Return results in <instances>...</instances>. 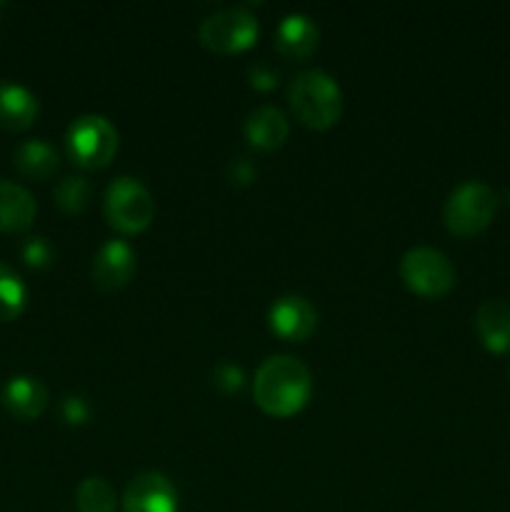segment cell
I'll return each instance as SVG.
<instances>
[{
    "instance_id": "8fae6325",
    "label": "cell",
    "mask_w": 510,
    "mask_h": 512,
    "mask_svg": "<svg viewBox=\"0 0 510 512\" xmlns=\"http://www.w3.org/2000/svg\"><path fill=\"white\" fill-rule=\"evenodd\" d=\"M3 398L5 410L18 420H35L45 413L48 408V388L40 383L33 375H13L8 383L3 385Z\"/></svg>"
},
{
    "instance_id": "7a4b0ae2",
    "label": "cell",
    "mask_w": 510,
    "mask_h": 512,
    "mask_svg": "<svg viewBox=\"0 0 510 512\" xmlns=\"http://www.w3.org/2000/svg\"><path fill=\"white\" fill-rule=\"evenodd\" d=\"M288 103L300 123L313 130H328L343 113V90L325 70H303L290 80Z\"/></svg>"
},
{
    "instance_id": "cb8c5ba5",
    "label": "cell",
    "mask_w": 510,
    "mask_h": 512,
    "mask_svg": "<svg viewBox=\"0 0 510 512\" xmlns=\"http://www.w3.org/2000/svg\"><path fill=\"white\" fill-rule=\"evenodd\" d=\"M248 80L258 90H273L278 85V70L270 68L268 63H255L248 68Z\"/></svg>"
},
{
    "instance_id": "3957f363",
    "label": "cell",
    "mask_w": 510,
    "mask_h": 512,
    "mask_svg": "<svg viewBox=\"0 0 510 512\" xmlns=\"http://www.w3.org/2000/svg\"><path fill=\"white\" fill-rule=\"evenodd\" d=\"M500 198L483 180H463L443 205V223L458 238H473L493 223Z\"/></svg>"
},
{
    "instance_id": "d4e9b609",
    "label": "cell",
    "mask_w": 510,
    "mask_h": 512,
    "mask_svg": "<svg viewBox=\"0 0 510 512\" xmlns=\"http://www.w3.org/2000/svg\"><path fill=\"white\" fill-rule=\"evenodd\" d=\"M255 173H258V170H255V165L250 163L248 158H238L230 165V178H233V183H250V180H255Z\"/></svg>"
},
{
    "instance_id": "603a6c76",
    "label": "cell",
    "mask_w": 510,
    "mask_h": 512,
    "mask_svg": "<svg viewBox=\"0 0 510 512\" xmlns=\"http://www.w3.org/2000/svg\"><path fill=\"white\" fill-rule=\"evenodd\" d=\"M213 383H215V388L220 390V393L233 395V393H238V390L245 385V373L238 368V365L220 363L218 368L213 370Z\"/></svg>"
},
{
    "instance_id": "ba28073f",
    "label": "cell",
    "mask_w": 510,
    "mask_h": 512,
    "mask_svg": "<svg viewBox=\"0 0 510 512\" xmlns=\"http://www.w3.org/2000/svg\"><path fill=\"white\" fill-rule=\"evenodd\" d=\"M123 512H178V490L160 470H143L123 493Z\"/></svg>"
},
{
    "instance_id": "4fadbf2b",
    "label": "cell",
    "mask_w": 510,
    "mask_h": 512,
    "mask_svg": "<svg viewBox=\"0 0 510 512\" xmlns=\"http://www.w3.org/2000/svg\"><path fill=\"white\" fill-rule=\"evenodd\" d=\"M320 30L310 15L290 13L275 28V48L280 55L293 60H305L318 48Z\"/></svg>"
},
{
    "instance_id": "277c9868",
    "label": "cell",
    "mask_w": 510,
    "mask_h": 512,
    "mask_svg": "<svg viewBox=\"0 0 510 512\" xmlns=\"http://www.w3.org/2000/svg\"><path fill=\"white\" fill-rule=\"evenodd\" d=\"M103 213L110 228L123 235H135L153 223L155 200L140 180L120 175L105 188Z\"/></svg>"
},
{
    "instance_id": "30bf717a",
    "label": "cell",
    "mask_w": 510,
    "mask_h": 512,
    "mask_svg": "<svg viewBox=\"0 0 510 512\" xmlns=\"http://www.w3.org/2000/svg\"><path fill=\"white\" fill-rule=\"evenodd\" d=\"M268 325L278 338L300 343L318 328V310L303 295H283L268 310Z\"/></svg>"
},
{
    "instance_id": "5b68a950",
    "label": "cell",
    "mask_w": 510,
    "mask_h": 512,
    "mask_svg": "<svg viewBox=\"0 0 510 512\" xmlns=\"http://www.w3.org/2000/svg\"><path fill=\"white\" fill-rule=\"evenodd\" d=\"M68 153L80 168H105L118 153V130L105 115H80L65 133Z\"/></svg>"
},
{
    "instance_id": "ffe728a7",
    "label": "cell",
    "mask_w": 510,
    "mask_h": 512,
    "mask_svg": "<svg viewBox=\"0 0 510 512\" xmlns=\"http://www.w3.org/2000/svg\"><path fill=\"white\" fill-rule=\"evenodd\" d=\"M55 205L68 215H80L88 208L90 200V183L83 175H65L53 190Z\"/></svg>"
},
{
    "instance_id": "8992f818",
    "label": "cell",
    "mask_w": 510,
    "mask_h": 512,
    "mask_svg": "<svg viewBox=\"0 0 510 512\" xmlns=\"http://www.w3.org/2000/svg\"><path fill=\"white\" fill-rule=\"evenodd\" d=\"M400 278L420 298H443L453 290L455 268L443 250L418 245L400 258Z\"/></svg>"
},
{
    "instance_id": "52a82bcc",
    "label": "cell",
    "mask_w": 510,
    "mask_h": 512,
    "mask_svg": "<svg viewBox=\"0 0 510 512\" xmlns=\"http://www.w3.org/2000/svg\"><path fill=\"white\" fill-rule=\"evenodd\" d=\"M198 38L215 53H240L258 40V18L243 5L215 10L200 20Z\"/></svg>"
},
{
    "instance_id": "2e32d148",
    "label": "cell",
    "mask_w": 510,
    "mask_h": 512,
    "mask_svg": "<svg viewBox=\"0 0 510 512\" xmlns=\"http://www.w3.org/2000/svg\"><path fill=\"white\" fill-rule=\"evenodd\" d=\"M38 98L18 83L0 80V128L28 130L38 118Z\"/></svg>"
},
{
    "instance_id": "ac0fdd59",
    "label": "cell",
    "mask_w": 510,
    "mask_h": 512,
    "mask_svg": "<svg viewBox=\"0 0 510 512\" xmlns=\"http://www.w3.org/2000/svg\"><path fill=\"white\" fill-rule=\"evenodd\" d=\"M25 305H28V288L23 278L10 265L0 263V320L10 323L20 318Z\"/></svg>"
},
{
    "instance_id": "d6986e66",
    "label": "cell",
    "mask_w": 510,
    "mask_h": 512,
    "mask_svg": "<svg viewBox=\"0 0 510 512\" xmlns=\"http://www.w3.org/2000/svg\"><path fill=\"white\" fill-rule=\"evenodd\" d=\"M75 505L80 512H115L118 508V495L115 488L105 478H85L75 490Z\"/></svg>"
},
{
    "instance_id": "6da1fadb",
    "label": "cell",
    "mask_w": 510,
    "mask_h": 512,
    "mask_svg": "<svg viewBox=\"0 0 510 512\" xmlns=\"http://www.w3.org/2000/svg\"><path fill=\"white\" fill-rule=\"evenodd\" d=\"M313 375L295 355H270L253 378L255 405L270 418H293L308 405Z\"/></svg>"
},
{
    "instance_id": "9a60e30c",
    "label": "cell",
    "mask_w": 510,
    "mask_h": 512,
    "mask_svg": "<svg viewBox=\"0 0 510 512\" xmlns=\"http://www.w3.org/2000/svg\"><path fill=\"white\" fill-rule=\"evenodd\" d=\"M290 123L275 105H260L245 118V138L260 150H275L288 140Z\"/></svg>"
},
{
    "instance_id": "7c38bea8",
    "label": "cell",
    "mask_w": 510,
    "mask_h": 512,
    "mask_svg": "<svg viewBox=\"0 0 510 512\" xmlns=\"http://www.w3.org/2000/svg\"><path fill=\"white\" fill-rule=\"evenodd\" d=\"M475 333L485 350L510 353V303L503 298L483 300L475 310Z\"/></svg>"
},
{
    "instance_id": "7402d4cb",
    "label": "cell",
    "mask_w": 510,
    "mask_h": 512,
    "mask_svg": "<svg viewBox=\"0 0 510 512\" xmlns=\"http://www.w3.org/2000/svg\"><path fill=\"white\" fill-rule=\"evenodd\" d=\"M93 415V405L83 395H65L60 400V418L68 425H85Z\"/></svg>"
},
{
    "instance_id": "44dd1931",
    "label": "cell",
    "mask_w": 510,
    "mask_h": 512,
    "mask_svg": "<svg viewBox=\"0 0 510 512\" xmlns=\"http://www.w3.org/2000/svg\"><path fill=\"white\" fill-rule=\"evenodd\" d=\"M20 255H23L25 265L35 270H43L53 263V245L48 243L45 238L35 235V238H28L20 248Z\"/></svg>"
},
{
    "instance_id": "e0dca14e",
    "label": "cell",
    "mask_w": 510,
    "mask_h": 512,
    "mask_svg": "<svg viewBox=\"0 0 510 512\" xmlns=\"http://www.w3.org/2000/svg\"><path fill=\"white\" fill-rule=\"evenodd\" d=\"M13 165L23 178L45 180L58 170L60 155L53 145L35 138V140H28V143H23L18 150H15Z\"/></svg>"
},
{
    "instance_id": "9c48e42d",
    "label": "cell",
    "mask_w": 510,
    "mask_h": 512,
    "mask_svg": "<svg viewBox=\"0 0 510 512\" xmlns=\"http://www.w3.org/2000/svg\"><path fill=\"white\" fill-rule=\"evenodd\" d=\"M135 270H138V260H135V250L130 248L128 240H108L98 248L93 255V265H90V275H93L95 288L103 293H115L123 290L125 285L133 280Z\"/></svg>"
},
{
    "instance_id": "5bb4252c",
    "label": "cell",
    "mask_w": 510,
    "mask_h": 512,
    "mask_svg": "<svg viewBox=\"0 0 510 512\" xmlns=\"http://www.w3.org/2000/svg\"><path fill=\"white\" fill-rule=\"evenodd\" d=\"M38 205L30 190L0 178V233H23L33 225Z\"/></svg>"
},
{
    "instance_id": "484cf974",
    "label": "cell",
    "mask_w": 510,
    "mask_h": 512,
    "mask_svg": "<svg viewBox=\"0 0 510 512\" xmlns=\"http://www.w3.org/2000/svg\"><path fill=\"white\" fill-rule=\"evenodd\" d=\"M5 8V3H0V10H3Z\"/></svg>"
}]
</instances>
